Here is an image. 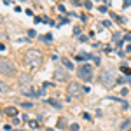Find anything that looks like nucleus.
<instances>
[{
    "instance_id": "13",
    "label": "nucleus",
    "mask_w": 131,
    "mask_h": 131,
    "mask_svg": "<svg viewBox=\"0 0 131 131\" xmlns=\"http://www.w3.org/2000/svg\"><path fill=\"white\" fill-rule=\"evenodd\" d=\"M58 124H60V126H65V124H67V121H65V119H60V122H58Z\"/></svg>"
},
{
    "instance_id": "9",
    "label": "nucleus",
    "mask_w": 131,
    "mask_h": 131,
    "mask_svg": "<svg viewBox=\"0 0 131 131\" xmlns=\"http://www.w3.org/2000/svg\"><path fill=\"white\" fill-rule=\"evenodd\" d=\"M63 65H65V67H68V68H73L72 61H68V60H63Z\"/></svg>"
},
{
    "instance_id": "11",
    "label": "nucleus",
    "mask_w": 131,
    "mask_h": 131,
    "mask_svg": "<svg viewBox=\"0 0 131 131\" xmlns=\"http://www.w3.org/2000/svg\"><path fill=\"white\" fill-rule=\"evenodd\" d=\"M7 89V88H5V84H4V82H0V91H5Z\"/></svg>"
},
{
    "instance_id": "7",
    "label": "nucleus",
    "mask_w": 131,
    "mask_h": 131,
    "mask_svg": "<svg viewBox=\"0 0 131 131\" xmlns=\"http://www.w3.org/2000/svg\"><path fill=\"white\" fill-rule=\"evenodd\" d=\"M30 81H31V73H30V72L21 73V75H19V84H21V86H28Z\"/></svg>"
},
{
    "instance_id": "4",
    "label": "nucleus",
    "mask_w": 131,
    "mask_h": 131,
    "mask_svg": "<svg viewBox=\"0 0 131 131\" xmlns=\"http://www.w3.org/2000/svg\"><path fill=\"white\" fill-rule=\"evenodd\" d=\"M68 94H70V96H73V98H79V96L82 94L81 86H79V84H75V82H72L70 86H68Z\"/></svg>"
},
{
    "instance_id": "3",
    "label": "nucleus",
    "mask_w": 131,
    "mask_h": 131,
    "mask_svg": "<svg viewBox=\"0 0 131 131\" xmlns=\"http://www.w3.org/2000/svg\"><path fill=\"white\" fill-rule=\"evenodd\" d=\"M100 82L105 86V88H110L112 84H114V72L110 70H105L100 73Z\"/></svg>"
},
{
    "instance_id": "2",
    "label": "nucleus",
    "mask_w": 131,
    "mask_h": 131,
    "mask_svg": "<svg viewBox=\"0 0 131 131\" xmlns=\"http://www.w3.org/2000/svg\"><path fill=\"white\" fill-rule=\"evenodd\" d=\"M0 72L5 73V75H12V73L16 72V67H14V63L9 61L7 58H0Z\"/></svg>"
},
{
    "instance_id": "1",
    "label": "nucleus",
    "mask_w": 131,
    "mask_h": 131,
    "mask_svg": "<svg viewBox=\"0 0 131 131\" xmlns=\"http://www.w3.org/2000/svg\"><path fill=\"white\" fill-rule=\"evenodd\" d=\"M40 58H42V54H40V51H37V49H30V51H26V54H25V61L30 67H37L40 63Z\"/></svg>"
},
{
    "instance_id": "8",
    "label": "nucleus",
    "mask_w": 131,
    "mask_h": 131,
    "mask_svg": "<svg viewBox=\"0 0 131 131\" xmlns=\"http://www.w3.org/2000/svg\"><path fill=\"white\" fill-rule=\"evenodd\" d=\"M5 114H7V115H10V117H12V115H16V114H18V110H16V108H14V107H7V108H5Z\"/></svg>"
},
{
    "instance_id": "6",
    "label": "nucleus",
    "mask_w": 131,
    "mask_h": 131,
    "mask_svg": "<svg viewBox=\"0 0 131 131\" xmlns=\"http://www.w3.org/2000/svg\"><path fill=\"white\" fill-rule=\"evenodd\" d=\"M79 77H82V79H89V77H91V67H89V65L81 67V70H79Z\"/></svg>"
},
{
    "instance_id": "5",
    "label": "nucleus",
    "mask_w": 131,
    "mask_h": 131,
    "mask_svg": "<svg viewBox=\"0 0 131 131\" xmlns=\"http://www.w3.org/2000/svg\"><path fill=\"white\" fill-rule=\"evenodd\" d=\"M54 79L56 81H67L68 79V72L65 70V68H56L54 70Z\"/></svg>"
},
{
    "instance_id": "14",
    "label": "nucleus",
    "mask_w": 131,
    "mask_h": 131,
    "mask_svg": "<svg viewBox=\"0 0 131 131\" xmlns=\"http://www.w3.org/2000/svg\"><path fill=\"white\" fill-rule=\"evenodd\" d=\"M129 82H131V79H129Z\"/></svg>"
},
{
    "instance_id": "12",
    "label": "nucleus",
    "mask_w": 131,
    "mask_h": 131,
    "mask_svg": "<svg viewBox=\"0 0 131 131\" xmlns=\"http://www.w3.org/2000/svg\"><path fill=\"white\" fill-rule=\"evenodd\" d=\"M30 126L31 128H37V121H30Z\"/></svg>"
},
{
    "instance_id": "10",
    "label": "nucleus",
    "mask_w": 131,
    "mask_h": 131,
    "mask_svg": "<svg viewBox=\"0 0 131 131\" xmlns=\"http://www.w3.org/2000/svg\"><path fill=\"white\" fill-rule=\"evenodd\" d=\"M40 40H46V42H51V40H52V37H51V35H46V37H44V35H42V37H40Z\"/></svg>"
}]
</instances>
